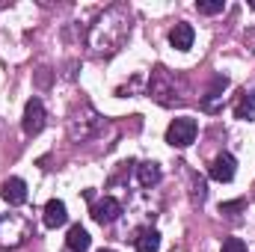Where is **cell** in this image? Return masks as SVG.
I'll return each instance as SVG.
<instances>
[{
  "label": "cell",
  "instance_id": "obj_6",
  "mask_svg": "<svg viewBox=\"0 0 255 252\" xmlns=\"http://www.w3.org/2000/svg\"><path fill=\"white\" fill-rule=\"evenodd\" d=\"M3 199H6L12 208L24 205V202H27V184H24V178H9V181H3Z\"/></svg>",
  "mask_w": 255,
  "mask_h": 252
},
{
  "label": "cell",
  "instance_id": "obj_13",
  "mask_svg": "<svg viewBox=\"0 0 255 252\" xmlns=\"http://www.w3.org/2000/svg\"><path fill=\"white\" fill-rule=\"evenodd\" d=\"M196 9H199L202 15H220V12L226 9V3H223V0H199Z\"/></svg>",
  "mask_w": 255,
  "mask_h": 252
},
{
  "label": "cell",
  "instance_id": "obj_5",
  "mask_svg": "<svg viewBox=\"0 0 255 252\" xmlns=\"http://www.w3.org/2000/svg\"><path fill=\"white\" fill-rule=\"evenodd\" d=\"M193 39H196V30H193L190 24H184V21L169 30V45H172L175 51H190Z\"/></svg>",
  "mask_w": 255,
  "mask_h": 252
},
{
  "label": "cell",
  "instance_id": "obj_2",
  "mask_svg": "<svg viewBox=\"0 0 255 252\" xmlns=\"http://www.w3.org/2000/svg\"><path fill=\"white\" fill-rule=\"evenodd\" d=\"M21 127H24V133H30V136H36V133L45 127V104H42L39 98H30V101H27Z\"/></svg>",
  "mask_w": 255,
  "mask_h": 252
},
{
  "label": "cell",
  "instance_id": "obj_1",
  "mask_svg": "<svg viewBox=\"0 0 255 252\" xmlns=\"http://www.w3.org/2000/svg\"><path fill=\"white\" fill-rule=\"evenodd\" d=\"M196 133H199V122L190 119V116H178V119H172V125L166 127V142L172 148H187L196 139Z\"/></svg>",
  "mask_w": 255,
  "mask_h": 252
},
{
  "label": "cell",
  "instance_id": "obj_11",
  "mask_svg": "<svg viewBox=\"0 0 255 252\" xmlns=\"http://www.w3.org/2000/svg\"><path fill=\"white\" fill-rule=\"evenodd\" d=\"M136 178H139L142 187H154L160 181V166L157 163H139L136 166Z\"/></svg>",
  "mask_w": 255,
  "mask_h": 252
},
{
  "label": "cell",
  "instance_id": "obj_7",
  "mask_svg": "<svg viewBox=\"0 0 255 252\" xmlns=\"http://www.w3.org/2000/svg\"><path fill=\"white\" fill-rule=\"evenodd\" d=\"M65 220H68L65 202H60V199H51V202L45 205V226H48V229H60V226H65Z\"/></svg>",
  "mask_w": 255,
  "mask_h": 252
},
{
  "label": "cell",
  "instance_id": "obj_3",
  "mask_svg": "<svg viewBox=\"0 0 255 252\" xmlns=\"http://www.w3.org/2000/svg\"><path fill=\"white\" fill-rule=\"evenodd\" d=\"M119 214H122V205H119L113 196H104L101 202L92 205V220H95L98 226H110V223H116Z\"/></svg>",
  "mask_w": 255,
  "mask_h": 252
},
{
  "label": "cell",
  "instance_id": "obj_12",
  "mask_svg": "<svg viewBox=\"0 0 255 252\" xmlns=\"http://www.w3.org/2000/svg\"><path fill=\"white\" fill-rule=\"evenodd\" d=\"M235 119H241V122H253L255 119V95H241V101L235 104Z\"/></svg>",
  "mask_w": 255,
  "mask_h": 252
},
{
  "label": "cell",
  "instance_id": "obj_14",
  "mask_svg": "<svg viewBox=\"0 0 255 252\" xmlns=\"http://www.w3.org/2000/svg\"><path fill=\"white\" fill-rule=\"evenodd\" d=\"M223 252H247V244L241 238H226L223 241Z\"/></svg>",
  "mask_w": 255,
  "mask_h": 252
},
{
  "label": "cell",
  "instance_id": "obj_4",
  "mask_svg": "<svg viewBox=\"0 0 255 252\" xmlns=\"http://www.w3.org/2000/svg\"><path fill=\"white\" fill-rule=\"evenodd\" d=\"M235 169H238V160L232 154H220L214 163H211V178L220 181V184H229L235 178Z\"/></svg>",
  "mask_w": 255,
  "mask_h": 252
},
{
  "label": "cell",
  "instance_id": "obj_9",
  "mask_svg": "<svg viewBox=\"0 0 255 252\" xmlns=\"http://www.w3.org/2000/svg\"><path fill=\"white\" fill-rule=\"evenodd\" d=\"M226 89H229V77H214V83L208 89V98H205V110H217Z\"/></svg>",
  "mask_w": 255,
  "mask_h": 252
},
{
  "label": "cell",
  "instance_id": "obj_15",
  "mask_svg": "<svg viewBox=\"0 0 255 252\" xmlns=\"http://www.w3.org/2000/svg\"><path fill=\"white\" fill-rule=\"evenodd\" d=\"M244 208H247V199H235V202H223L220 214H235V211H244Z\"/></svg>",
  "mask_w": 255,
  "mask_h": 252
},
{
  "label": "cell",
  "instance_id": "obj_8",
  "mask_svg": "<svg viewBox=\"0 0 255 252\" xmlns=\"http://www.w3.org/2000/svg\"><path fill=\"white\" fill-rule=\"evenodd\" d=\"M65 247L71 252H86L92 247V238H89V232L83 226H71L68 229V238H65Z\"/></svg>",
  "mask_w": 255,
  "mask_h": 252
},
{
  "label": "cell",
  "instance_id": "obj_16",
  "mask_svg": "<svg viewBox=\"0 0 255 252\" xmlns=\"http://www.w3.org/2000/svg\"><path fill=\"white\" fill-rule=\"evenodd\" d=\"M98 252H113V250H98Z\"/></svg>",
  "mask_w": 255,
  "mask_h": 252
},
{
  "label": "cell",
  "instance_id": "obj_10",
  "mask_svg": "<svg viewBox=\"0 0 255 252\" xmlns=\"http://www.w3.org/2000/svg\"><path fill=\"white\" fill-rule=\"evenodd\" d=\"M157 250H160V232L142 229L136 235V252H157Z\"/></svg>",
  "mask_w": 255,
  "mask_h": 252
}]
</instances>
